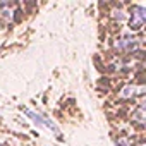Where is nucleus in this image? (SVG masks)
Listing matches in <instances>:
<instances>
[{
	"label": "nucleus",
	"mask_w": 146,
	"mask_h": 146,
	"mask_svg": "<svg viewBox=\"0 0 146 146\" xmlns=\"http://www.w3.org/2000/svg\"><path fill=\"white\" fill-rule=\"evenodd\" d=\"M26 113H28L35 122H38V124L45 125L46 129H50V131H53V132H57V127H55V125H53V122H52V120H48L46 117H43V115H40V113H35V112H31V110H26Z\"/></svg>",
	"instance_id": "nucleus-1"
}]
</instances>
